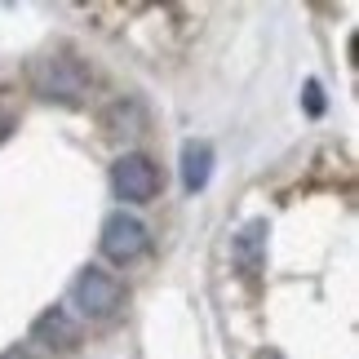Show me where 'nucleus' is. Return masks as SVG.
<instances>
[{
  "mask_svg": "<svg viewBox=\"0 0 359 359\" xmlns=\"http://www.w3.org/2000/svg\"><path fill=\"white\" fill-rule=\"evenodd\" d=\"M32 346H36L40 355H53V359L76 355V351H80V324H76V315L67 311V306L40 311L36 324H32Z\"/></svg>",
  "mask_w": 359,
  "mask_h": 359,
  "instance_id": "obj_5",
  "label": "nucleus"
},
{
  "mask_svg": "<svg viewBox=\"0 0 359 359\" xmlns=\"http://www.w3.org/2000/svg\"><path fill=\"white\" fill-rule=\"evenodd\" d=\"M262 359H284V355H275V351H271V355H262Z\"/></svg>",
  "mask_w": 359,
  "mask_h": 359,
  "instance_id": "obj_11",
  "label": "nucleus"
},
{
  "mask_svg": "<svg viewBox=\"0 0 359 359\" xmlns=\"http://www.w3.org/2000/svg\"><path fill=\"white\" fill-rule=\"evenodd\" d=\"M302 102H306L311 116H324V89H320V80H306V89H302Z\"/></svg>",
  "mask_w": 359,
  "mask_h": 359,
  "instance_id": "obj_9",
  "label": "nucleus"
},
{
  "mask_svg": "<svg viewBox=\"0 0 359 359\" xmlns=\"http://www.w3.org/2000/svg\"><path fill=\"white\" fill-rule=\"evenodd\" d=\"M67 311H76L89 324H111L124 311V284L102 266H85L67 288Z\"/></svg>",
  "mask_w": 359,
  "mask_h": 359,
  "instance_id": "obj_2",
  "label": "nucleus"
},
{
  "mask_svg": "<svg viewBox=\"0 0 359 359\" xmlns=\"http://www.w3.org/2000/svg\"><path fill=\"white\" fill-rule=\"evenodd\" d=\"M18 129V107H13V93L9 89H0V142Z\"/></svg>",
  "mask_w": 359,
  "mask_h": 359,
  "instance_id": "obj_8",
  "label": "nucleus"
},
{
  "mask_svg": "<svg viewBox=\"0 0 359 359\" xmlns=\"http://www.w3.org/2000/svg\"><path fill=\"white\" fill-rule=\"evenodd\" d=\"M266 236H271L266 217H253V222H244L240 236L231 240V257H236V266L244 275H262V271H266Z\"/></svg>",
  "mask_w": 359,
  "mask_h": 359,
  "instance_id": "obj_6",
  "label": "nucleus"
},
{
  "mask_svg": "<svg viewBox=\"0 0 359 359\" xmlns=\"http://www.w3.org/2000/svg\"><path fill=\"white\" fill-rule=\"evenodd\" d=\"M0 359H45V355H40V351L32 346V341H18V346H9Z\"/></svg>",
  "mask_w": 359,
  "mask_h": 359,
  "instance_id": "obj_10",
  "label": "nucleus"
},
{
  "mask_svg": "<svg viewBox=\"0 0 359 359\" xmlns=\"http://www.w3.org/2000/svg\"><path fill=\"white\" fill-rule=\"evenodd\" d=\"M213 177V147L209 142H187L182 147V187L196 196V191L209 187Z\"/></svg>",
  "mask_w": 359,
  "mask_h": 359,
  "instance_id": "obj_7",
  "label": "nucleus"
},
{
  "mask_svg": "<svg viewBox=\"0 0 359 359\" xmlns=\"http://www.w3.org/2000/svg\"><path fill=\"white\" fill-rule=\"evenodd\" d=\"M111 187H116V196L124 204H151V200L160 196V169H156V160L142 156V151L120 156L111 164Z\"/></svg>",
  "mask_w": 359,
  "mask_h": 359,
  "instance_id": "obj_4",
  "label": "nucleus"
},
{
  "mask_svg": "<svg viewBox=\"0 0 359 359\" xmlns=\"http://www.w3.org/2000/svg\"><path fill=\"white\" fill-rule=\"evenodd\" d=\"M98 248H102V257L107 262H116V266H129V262H137L151 248V236H147V226L137 222L133 213H107L102 217V236H98Z\"/></svg>",
  "mask_w": 359,
  "mask_h": 359,
  "instance_id": "obj_3",
  "label": "nucleus"
},
{
  "mask_svg": "<svg viewBox=\"0 0 359 359\" xmlns=\"http://www.w3.org/2000/svg\"><path fill=\"white\" fill-rule=\"evenodd\" d=\"M27 89L40 102H53V107H85L89 89H93V72L80 53L49 49V53H36L27 62Z\"/></svg>",
  "mask_w": 359,
  "mask_h": 359,
  "instance_id": "obj_1",
  "label": "nucleus"
}]
</instances>
